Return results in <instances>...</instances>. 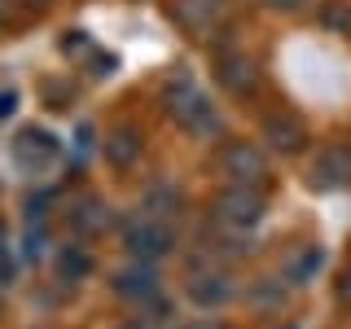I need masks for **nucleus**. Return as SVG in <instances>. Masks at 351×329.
<instances>
[{
  "label": "nucleus",
  "mask_w": 351,
  "mask_h": 329,
  "mask_svg": "<svg viewBox=\"0 0 351 329\" xmlns=\"http://www.w3.org/2000/svg\"><path fill=\"white\" fill-rule=\"evenodd\" d=\"M162 101H167V114L180 123L184 132H193V136H215L219 132V114L211 106V97L197 88L189 75H176V80H167V88H162Z\"/></svg>",
  "instance_id": "f257e3e1"
},
{
  "label": "nucleus",
  "mask_w": 351,
  "mask_h": 329,
  "mask_svg": "<svg viewBox=\"0 0 351 329\" xmlns=\"http://www.w3.org/2000/svg\"><path fill=\"white\" fill-rule=\"evenodd\" d=\"M219 171L228 175V184H246V189H268L272 184L268 154L255 141H224L219 145Z\"/></svg>",
  "instance_id": "f03ea898"
},
{
  "label": "nucleus",
  "mask_w": 351,
  "mask_h": 329,
  "mask_svg": "<svg viewBox=\"0 0 351 329\" xmlns=\"http://www.w3.org/2000/svg\"><path fill=\"white\" fill-rule=\"evenodd\" d=\"M263 211H268V197H263V189H246V184H228V189L215 193V202H211V215L224 228H233V233L255 228L259 219H263Z\"/></svg>",
  "instance_id": "7ed1b4c3"
},
{
  "label": "nucleus",
  "mask_w": 351,
  "mask_h": 329,
  "mask_svg": "<svg viewBox=\"0 0 351 329\" xmlns=\"http://www.w3.org/2000/svg\"><path fill=\"white\" fill-rule=\"evenodd\" d=\"M123 246H128V255H132V259L149 263V259H162V255H167V250L176 246V233H171L167 219L141 215V219H132V224L123 228Z\"/></svg>",
  "instance_id": "20e7f679"
},
{
  "label": "nucleus",
  "mask_w": 351,
  "mask_h": 329,
  "mask_svg": "<svg viewBox=\"0 0 351 329\" xmlns=\"http://www.w3.org/2000/svg\"><path fill=\"white\" fill-rule=\"evenodd\" d=\"M307 184L321 193H334V189H351V145L343 141H329V145L316 149L312 167H307Z\"/></svg>",
  "instance_id": "39448f33"
},
{
  "label": "nucleus",
  "mask_w": 351,
  "mask_h": 329,
  "mask_svg": "<svg viewBox=\"0 0 351 329\" xmlns=\"http://www.w3.org/2000/svg\"><path fill=\"white\" fill-rule=\"evenodd\" d=\"M259 136H263V145L277 149V154H303L307 141H312V132H307L303 114H294V110L281 106V110H272V114H263Z\"/></svg>",
  "instance_id": "423d86ee"
},
{
  "label": "nucleus",
  "mask_w": 351,
  "mask_h": 329,
  "mask_svg": "<svg viewBox=\"0 0 351 329\" xmlns=\"http://www.w3.org/2000/svg\"><path fill=\"white\" fill-rule=\"evenodd\" d=\"M171 22L180 31H189L193 40H206L219 22L228 18V0H171Z\"/></svg>",
  "instance_id": "0eeeda50"
},
{
  "label": "nucleus",
  "mask_w": 351,
  "mask_h": 329,
  "mask_svg": "<svg viewBox=\"0 0 351 329\" xmlns=\"http://www.w3.org/2000/svg\"><path fill=\"white\" fill-rule=\"evenodd\" d=\"M215 84L224 88V93H233V97H250L259 88V66L255 58H246V53H219L215 58Z\"/></svg>",
  "instance_id": "6e6552de"
},
{
  "label": "nucleus",
  "mask_w": 351,
  "mask_h": 329,
  "mask_svg": "<svg viewBox=\"0 0 351 329\" xmlns=\"http://www.w3.org/2000/svg\"><path fill=\"white\" fill-rule=\"evenodd\" d=\"M141 149H145V132H141L136 123H114V127H106V136H101V154H106L110 167L128 171L132 162L141 158Z\"/></svg>",
  "instance_id": "1a4fd4ad"
},
{
  "label": "nucleus",
  "mask_w": 351,
  "mask_h": 329,
  "mask_svg": "<svg viewBox=\"0 0 351 329\" xmlns=\"http://www.w3.org/2000/svg\"><path fill=\"white\" fill-rule=\"evenodd\" d=\"M53 158H58V141H53V132H44V127H22L18 136H14V162H18V167L40 171V167H49Z\"/></svg>",
  "instance_id": "9d476101"
},
{
  "label": "nucleus",
  "mask_w": 351,
  "mask_h": 329,
  "mask_svg": "<svg viewBox=\"0 0 351 329\" xmlns=\"http://www.w3.org/2000/svg\"><path fill=\"white\" fill-rule=\"evenodd\" d=\"M184 294H189L197 307H224L233 299V281L219 268H197V272H189V281H184Z\"/></svg>",
  "instance_id": "9b49d317"
},
{
  "label": "nucleus",
  "mask_w": 351,
  "mask_h": 329,
  "mask_svg": "<svg viewBox=\"0 0 351 329\" xmlns=\"http://www.w3.org/2000/svg\"><path fill=\"white\" fill-rule=\"evenodd\" d=\"M114 294L119 299H132V303H145V299H154L158 294V272L149 268V263H132V268H123V272H114Z\"/></svg>",
  "instance_id": "f8f14e48"
},
{
  "label": "nucleus",
  "mask_w": 351,
  "mask_h": 329,
  "mask_svg": "<svg viewBox=\"0 0 351 329\" xmlns=\"http://www.w3.org/2000/svg\"><path fill=\"white\" fill-rule=\"evenodd\" d=\"M71 219H75V228H80V233H101V228L110 224V206L101 202V197H80Z\"/></svg>",
  "instance_id": "ddd939ff"
},
{
  "label": "nucleus",
  "mask_w": 351,
  "mask_h": 329,
  "mask_svg": "<svg viewBox=\"0 0 351 329\" xmlns=\"http://www.w3.org/2000/svg\"><path fill=\"white\" fill-rule=\"evenodd\" d=\"M321 263H325V250L321 246H303L299 255L290 259V268H285V281H290V285H307L316 272H321Z\"/></svg>",
  "instance_id": "4468645a"
},
{
  "label": "nucleus",
  "mask_w": 351,
  "mask_h": 329,
  "mask_svg": "<svg viewBox=\"0 0 351 329\" xmlns=\"http://www.w3.org/2000/svg\"><path fill=\"white\" fill-rule=\"evenodd\" d=\"M88 272H93V255H88L84 246H66L58 255V277L62 281H84Z\"/></svg>",
  "instance_id": "2eb2a0df"
},
{
  "label": "nucleus",
  "mask_w": 351,
  "mask_h": 329,
  "mask_svg": "<svg viewBox=\"0 0 351 329\" xmlns=\"http://www.w3.org/2000/svg\"><path fill=\"white\" fill-rule=\"evenodd\" d=\"M176 206H180V193L171 189V184H149V193H145V211L154 219H167Z\"/></svg>",
  "instance_id": "dca6fc26"
},
{
  "label": "nucleus",
  "mask_w": 351,
  "mask_h": 329,
  "mask_svg": "<svg viewBox=\"0 0 351 329\" xmlns=\"http://www.w3.org/2000/svg\"><path fill=\"white\" fill-rule=\"evenodd\" d=\"M334 299H338V307H347L351 312V263L343 272H338V281H334Z\"/></svg>",
  "instance_id": "f3484780"
},
{
  "label": "nucleus",
  "mask_w": 351,
  "mask_h": 329,
  "mask_svg": "<svg viewBox=\"0 0 351 329\" xmlns=\"http://www.w3.org/2000/svg\"><path fill=\"white\" fill-rule=\"evenodd\" d=\"M325 22H329V27H351V5H329Z\"/></svg>",
  "instance_id": "a211bd4d"
},
{
  "label": "nucleus",
  "mask_w": 351,
  "mask_h": 329,
  "mask_svg": "<svg viewBox=\"0 0 351 329\" xmlns=\"http://www.w3.org/2000/svg\"><path fill=\"white\" fill-rule=\"evenodd\" d=\"M180 329H233V325H228V321H219V316H197V321L180 325Z\"/></svg>",
  "instance_id": "6ab92c4d"
},
{
  "label": "nucleus",
  "mask_w": 351,
  "mask_h": 329,
  "mask_svg": "<svg viewBox=\"0 0 351 329\" xmlns=\"http://www.w3.org/2000/svg\"><path fill=\"white\" fill-rule=\"evenodd\" d=\"M263 5H268V9H281V14H299L307 0H263Z\"/></svg>",
  "instance_id": "aec40b11"
},
{
  "label": "nucleus",
  "mask_w": 351,
  "mask_h": 329,
  "mask_svg": "<svg viewBox=\"0 0 351 329\" xmlns=\"http://www.w3.org/2000/svg\"><path fill=\"white\" fill-rule=\"evenodd\" d=\"M14 106H18V93H14V88H5V93H0V119L14 114Z\"/></svg>",
  "instance_id": "412c9836"
},
{
  "label": "nucleus",
  "mask_w": 351,
  "mask_h": 329,
  "mask_svg": "<svg viewBox=\"0 0 351 329\" xmlns=\"http://www.w3.org/2000/svg\"><path fill=\"white\" fill-rule=\"evenodd\" d=\"M93 66H97L93 75H97V80H101V75H114V66H119V58H110V53H106V58H97Z\"/></svg>",
  "instance_id": "4be33fe9"
},
{
  "label": "nucleus",
  "mask_w": 351,
  "mask_h": 329,
  "mask_svg": "<svg viewBox=\"0 0 351 329\" xmlns=\"http://www.w3.org/2000/svg\"><path fill=\"white\" fill-rule=\"evenodd\" d=\"M62 49H66V53H71V49H84V31H66Z\"/></svg>",
  "instance_id": "5701e85b"
},
{
  "label": "nucleus",
  "mask_w": 351,
  "mask_h": 329,
  "mask_svg": "<svg viewBox=\"0 0 351 329\" xmlns=\"http://www.w3.org/2000/svg\"><path fill=\"white\" fill-rule=\"evenodd\" d=\"M9 22V0H0V27Z\"/></svg>",
  "instance_id": "b1692460"
},
{
  "label": "nucleus",
  "mask_w": 351,
  "mask_h": 329,
  "mask_svg": "<svg viewBox=\"0 0 351 329\" xmlns=\"http://www.w3.org/2000/svg\"><path fill=\"white\" fill-rule=\"evenodd\" d=\"M22 5H31V9H44V5H53V0H22Z\"/></svg>",
  "instance_id": "393cba45"
},
{
  "label": "nucleus",
  "mask_w": 351,
  "mask_h": 329,
  "mask_svg": "<svg viewBox=\"0 0 351 329\" xmlns=\"http://www.w3.org/2000/svg\"><path fill=\"white\" fill-rule=\"evenodd\" d=\"M123 329H154L149 321H132V325H123Z\"/></svg>",
  "instance_id": "a878e982"
},
{
  "label": "nucleus",
  "mask_w": 351,
  "mask_h": 329,
  "mask_svg": "<svg viewBox=\"0 0 351 329\" xmlns=\"http://www.w3.org/2000/svg\"><path fill=\"white\" fill-rule=\"evenodd\" d=\"M285 329H299V325H285Z\"/></svg>",
  "instance_id": "bb28decb"
}]
</instances>
